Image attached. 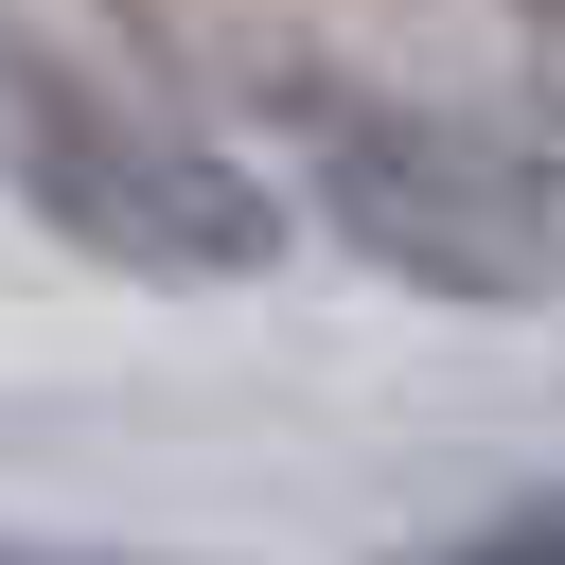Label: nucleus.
Here are the masks:
<instances>
[{
  "mask_svg": "<svg viewBox=\"0 0 565 565\" xmlns=\"http://www.w3.org/2000/svg\"><path fill=\"white\" fill-rule=\"evenodd\" d=\"M247 106H265L300 212L371 282H406L441 318H547L565 300V141L512 124L494 88H424V71H371L335 35H265Z\"/></svg>",
  "mask_w": 565,
  "mask_h": 565,
  "instance_id": "nucleus-1",
  "label": "nucleus"
},
{
  "mask_svg": "<svg viewBox=\"0 0 565 565\" xmlns=\"http://www.w3.org/2000/svg\"><path fill=\"white\" fill-rule=\"evenodd\" d=\"M0 194L106 282H265L300 247V194L265 159H230L177 88L106 71L53 18H0Z\"/></svg>",
  "mask_w": 565,
  "mask_h": 565,
  "instance_id": "nucleus-2",
  "label": "nucleus"
},
{
  "mask_svg": "<svg viewBox=\"0 0 565 565\" xmlns=\"http://www.w3.org/2000/svg\"><path fill=\"white\" fill-rule=\"evenodd\" d=\"M459 18H477V53H494V106L565 141V0H459Z\"/></svg>",
  "mask_w": 565,
  "mask_h": 565,
  "instance_id": "nucleus-3",
  "label": "nucleus"
},
{
  "mask_svg": "<svg viewBox=\"0 0 565 565\" xmlns=\"http://www.w3.org/2000/svg\"><path fill=\"white\" fill-rule=\"evenodd\" d=\"M406 565H565V477L512 494V512H477V530H441V547H406Z\"/></svg>",
  "mask_w": 565,
  "mask_h": 565,
  "instance_id": "nucleus-4",
  "label": "nucleus"
},
{
  "mask_svg": "<svg viewBox=\"0 0 565 565\" xmlns=\"http://www.w3.org/2000/svg\"><path fill=\"white\" fill-rule=\"evenodd\" d=\"M0 565H177V547H88V530H0Z\"/></svg>",
  "mask_w": 565,
  "mask_h": 565,
  "instance_id": "nucleus-5",
  "label": "nucleus"
}]
</instances>
